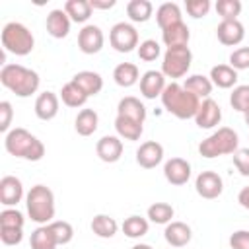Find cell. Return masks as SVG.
Masks as SVG:
<instances>
[{
  "mask_svg": "<svg viewBox=\"0 0 249 249\" xmlns=\"http://www.w3.org/2000/svg\"><path fill=\"white\" fill-rule=\"evenodd\" d=\"M0 82L18 97H29L39 89L41 78L35 70L21 64H4L0 70Z\"/></svg>",
  "mask_w": 249,
  "mask_h": 249,
  "instance_id": "2",
  "label": "cell"
},
{
  "mask_svg": "<svg viewBox=\"0 0 249 249\" xmlns=\"http://www.w3.org/2000/svg\"><path fill=\"white\" fill-rule=\"evenodd\" d=\"M136 51H138V56H140L142 60H146V62H152V60H156V58L161 54V47H160V43L154 41V39L142 41Z\"/></svg>",
  "mask_w": 249,
  "mask_h": 249,
  "instance_id": "40",
  "label": "cell"
},
{
  "mask_svg": "<svg viewBox=\"0 0 249 249\" xmlns=\"http://www.w3.org/2000/svg\"><path fill=\"white\" fill-rule=\"evenodd\" d=\"M161 103L165 107L167 113H171L173 117L185 121V119H195L198 107H200V99L187 91L181 84L171 82L165 86L163 93H161Z\"/></svg>",
  "mask_w": 249,
  "mask_h": 249,
  "instance_id": "1",
  "label": "cell"
},
{
  "mask_svg": "<svg viewBox=\"0 0 249 249\" xmlns=\"http://www.w3.org/2000/svg\"><path fill=\"white\" fill-rule=\"evenodd\" d=\"M97 124H99V117L93 109H82L74 121V128L80 136H91L97 130Z\"/></svg>",
  "mask_w": 249,
  "mask_h": 249,
  "instance_id": "29",
  "label": "cell"
},
{
  "mask_svg": "<svg viewBox=\"0 0 249 249\" xmlns=\"http://www.w3.org/2000/svg\"><path fill=\"white\" fill-rule=\"evenodd\" d=\"M233 165L237 167V171L243 177H249V148H239L237 152H233Z\"/></svg>",
  "mask_w": 249,
  "mask_h": 249,
  "instance_id": "45",
  "label": "cell"
},
{
  "mask_svg": "<svg viewBox=\"0 0 249 249\" xmlns=\"http://www.w3.org/2000/svg\"><path fill=\"white\" fill-rule=\"evenodd\" d=\"M195 189L202 198H218L224 191V181L216 171H200L195 181Z\"/></svg>",
  "mask_w": 249,
  "mask_h": 249,
  "instance_id": "10",
  "label": "cell"
},
{
  "mask_svg": "<svg viewBox=\"0 0 249 249\" xmlns=\"http://www.w3.org/2000/svg\"><path fill=\"white\" fill-rule=\"evenodd\" d=\"M163 237L171 247H185L191 241L193 231L185 222H169L163 230Z\"/></svg>",
  "mask_w": 249,
  "mask_h": 249,
  "instance_id": "20",
  "label": "cell"
},
{
  "mask_svg": "<svg viewBox=\"0 0 249 249\" xmlns=\"http://www.w3.org/2000/svg\"><path fill=\"white\" fill-rule=\"evenodd\" d=\"M163 175L171 185H185L191 179V163L183 158H171L163 165Z\"/></svg>",
  "mask_w": 249,
  "mask_h": 249,
  "instance_id": "17",
  "label": "cell"
},
{
  "mask_svg": "<svg viewBox=\"0 0 249 249\" xmlns=\"http://www.w3.org/2000/svg\"><path fill=\"white\" fill-rule=\"evenodd\" d=\"M2 49L6 53H12L16 56H25L33 51L35 47V39L33 33L19 21H8L2 27Z\"/></svg>",
  "mask_w": 249,
  "mask_h": 249,
  "instance_id": "6",
  "label": "cell"
},
{
  "mask_svg": "<svg viewBox=\"0 0 249 249\" xmlns=\"http://www.w3.org/2000/svg\"><path fill=\"white\" fill-rule=\"evenodd\" d=\"M193 62V53L189 49V45L185 47H169L163 53V60H161V72L165 78H183Z\"/></svg>",
  "mask_w": 249,
  "mask_h": 249,
  "instance_id": "7",
  "label": "cell"
},
{
  "mask_svg": "<svg viewBox=\"0 0 249 249\" xmlns=\"http://www.w3.org/2000/svg\"><path fill=\"white\" fill-rule=\"evenodd\" d=\"M210 82L222 89H230L237 82V70H233L230 64H216L210 70Z\"/></svg>",
  "mask_w": 249,
  "mask_h": 249,
  "instance_id": "24",
  "label": "cell"
},
{
  "mask_svg": "<svg viewBox=\"0 0 249 249\" xmlns=\"http://www.w3.org/2000/svg\"><path fill=\"white\" fill-rule=\"evenodd\" d=\"M23 198V185L14 175H4L0 179V202L6 208L16 206Z\"/></svg>",
  "mask_w": 249,
  "mask_h": 249,
  "instance_id": "15",
  "label": "cell"
},
{
  "mask_svg": "<svg viewBox=\"0 0 249 249\" xmlns=\"http://www.w3.org/2000/svg\"><path fill=\"white\" fill-rule=\"evenodd\" d=\"M4 148L10 156L29 160V161H39L45 156V144L21 126L12 128L4 136Z\"/></svg>",
  "mask_w": 249,
  "mask_h": 249,
  "instance_id": "3",
  "label": "cell"
},
{
  "mask_svg": "<svg viewBox=\"0 0 249 249\" xmlns=\"http://www.w3.org/2000/svg\"><path fill=\"white\" fill-rule=\"evenodd\" d=\"M161 39L167 49L169 47H185V45H189L191 31L185 21H179V23H173V25L161 29Z\"/></svg>",
  "mask_w": 249,
  "mask_h": 249,
  "instance_id": "21",
  "label": "cell"
},
{
  "mask_svg": "<svg viewBox=\"0 0 249 249\" xmlns=\"http://www.w3.org/2000/svg\"><path fill=\"white\" fill-rule=\"evenodd\" d=\"M231 249H249V230H237L230 235Z\"/></svg>",
  "mask_w": 249,
  "mask_h": 249,
  "instance_id": "47",
  "label": "cell"
},
{
  "mask_svg": "<svg viewBox=\"0 0 249 249\" xmlns=\"http://www.w3.org/2000/svg\"><path fill=\"white\" fill-rule=\"evenodd\" d=\"M12 119H14V109H12V103L10 101H0V130L2 132H10V124H12Z\"/></svg>",
  "mask_w": 249,
  "mask_h": 249,
  "instance_id": "46",
  "label": "cell"
},
{
  "mask_svg": "<svg viewBox=\"0 0 249 249\" xmlns=\"http://www.w3.org/2000/svg\"><path fill=\"white\" fill-rule=\"evenodd\" d=\"M25 208L31 222L39 226H47L54 218V195L45 185H33L25 195Z\"/></svg>",
  "mask_w": 249,
  "mask_h": 249,
  "instance_id": "4",
  "label": "cell"
},
{
  "mask_svg": "<svg viewBox=\"0 0 249 249\" xmlns=\"http://www.w3.org/2000/svg\"><path fill=\"white\" fill-rule=\"evenodd\" d=\"M60 99H62V103L66 105V107H82V105H86V101H88V95L84 93V89L78 86V84H74L72 80L68 82V84H64L62 86V89H60Z\"/></svg>",
  "mask_w": 249,
  "mask_h": 249,
  "instance_id": "32",
  "label": "cell"
},
{
  "mask_svg": "<svg viewBox=\"0 0 249 249\" xmlns=\"http://www.w3.org/2000/svg\"><path fill=\"white\" fill-rule=\"evenodd\" d=\"M220 121H222V109H220V105L212 97L202 99L200 101V107H198V111L195 115L196 126L198 128H214V126L220 124Z\"/></svg>",
  "mask_w": 249,
  "mask_h": 249,
  "instance_id": "11",
  "label": "cell"
},
{
  "mask_svg": "<svg viewBox=\"0 0 249 249\" xmlns=\"http://www.w3.org/2000/svg\"><path fill=\"white\" fill-rule=\"evenodd\" d=\"M185 10L195 19L204 18L210 12V0H187L185 2Z\"/></svg>",
  "mask_w": 249,
  "mask_h": 249,
  "instance_id": "42",
  "label": "cell"
},
{
  "mask_svg": "<svg viewBox=\"0 0 249 249\" xmlns=\"http://www.w3.org/2000/svg\"><path fill=\"white\" fill-rule=\"evenodd\" d=\"M49 228L53 230V233H54L58 245H66V243H70L72 237H74V228H72V224L66 222V220H53V222L49 224Z\"/></svg>",
  "mask_w": 249,
  "mask_h": 249,
  "instance_id": "37",
  "label": "cell"
},
{
  "mask_svg": "<svg viewBox=\"0 0 249 249\" xmlns=\"http://www.w3.org/2000/svg\"><path fill=\"white\" fill-rule=\"evenodd\" d=\"M230 105L239 113H247L249 111V84L233 88V91L230 95Z\"/></svg>",
  "mask_w": 249,
  "mask_h": 249,
  "instance_id": "38",
  "label": "cell"
},
{
  "mask_svg": "<svg viewBox=\"0 0 249 249\" xmlns=\"http://www.w3.org/2000/svg\"><path fill=\"white\" fill-rule=\"evenodd\" d=\"M89 4H91L93 10H109V8H113L117 2H115V0H89Z\"/></svg>",
  "mask_w": 249,
  "mask_h": 249,
  "instance_id": "48",
  "label": "cell"
},
{
  "mask_svg": "<svg viewBox=\"0 0 249 249\" xmlns=\"http://www.w3.org/2000/svg\"><path fill=\"white\" fill-rule=\"evenodd\" d=\"M95 152H97V156H99L101 161H105V163H115V161H119L121 156H123V140H121L119 136H113V134L103 136V138L97 140Z\"/></svg>",
  "mask_w": 249,
  "mask_h": 249,
  "instance_id": "16",
  "label": "cell"
},
{
  "mask_svg": "<svg viewBox=\"0 0 249 249\" xmlns=\"http://www.w3.org/2000/svg\"><path fill=\"white\" fill-rule=\"evenodd\" d=\"M72 82L78 84V86L84 89V93H86L88 97L97 95V93L103 89V78H101L97 72H93V70H82V72H78V74L72 78Z\"/></svg>",
  "mask_w": 249,
  "mask_h": 249,
  "instance_id": "23",
  "label": "cell"
},
{
  "mask_svg": "<svg viewBox=\"0 0 249 249\" xmlns=\"http://www.w3.org/2000/svg\"><path fill=\"white\" fill-rule=\"evenodd\" d=\"M243 119H245V124L249 126V111H247V113H243Z\"/></svg>",
  "mask_w": 249,
  "mask_h": 249,
  "instance_id": "51",
  "label": "cell"
},
{
  "mask_svg": "<svg viewBox=\"0 0 249 249\" xmlns=\"http://www.w3.org/2000/svg\"><path fill=\"white\" fill-rule=\"evenodd\" d=\"M152 12H154V6L150 0H130L126 4V14L130 21H136V23L148 21L152 18Z\"/></svg>",
  "mask_w": 249,
  "mask_h": 249,
  "instance_id": "34",
  "label": "cell"
},
{
  "mask_svg": "<svg viewBox=\"0 0 249 249\" xmlns=\"http://www.w3.org/2000/svg\"><path fill=\"white\" fill-rule=\"evenodd\" d=\"M31 249H56V237L53 233V230L47 226H39L35 231H31V239H29Z\"/></svg>",
  "mask_w": 249,
  "mask_h": 249,
  "instance_id": "33",
  "label": "cell"
},
{
  "mask_svg": "<svg viewBox=\"0 0 249 249\" xmlns=\"http://www.w3.org/2000/svg\"><path fill=\"white\" fill-rule=\"evenodd\" d=\"M113 80L121 88H130L140 80V70L132 62H121L113 70Z\"/></svg>",
  "mask_w": 249,
  "mask_h": 249,
  "instance_id": "25",
  "label": "cell"
},
{
  "mask_svg": "<svg viewBox=\"0 0 249 249\" xmlns=\"http://www.w3.org/2000/svg\"><path fill=\"white\" fill-rule=\"evenodd\" d=\"M183 88H185L187 91L195 93L198 99H208V97H210V93H212L214 84L210 82V78H208V76H202V74H193V76H189V78L185 80Z\"/></svg>",
  "mask_w": 249,
  "mask_h": 249,
  "instance_id": "28",
  "label": "cell"
},
{
  "mask_svg": "<svg viewBox=\"0 0 249 249\" xmlns=\"http://www.w3.org/2000/svg\"><path fill=\"white\" fill-rule=\"evenodd\" d=\"M216 37L222 45L226 47H235L243 41L245 37V27L239 19H231V21H220L216 27Z\"/></svg>",
  "mask_w": 249,
  "mask_h": 249,
  "instance_id": "13",
  "label": "cell"
},
{
  "mask_svg": "<svg viewBox=\"0 0 249 249\" xmlns=\"http://www.w3.org/2000/svg\"><path fill=\"white\" fill-rule=\"evenodd\" d=\"M58 95L54 91H43L35 99V115L41 121H51L58 113Z\"/></svg>",
  "mask_w": 249,
  "mask_h": 249,
  "instance_id": "19",
  "label": "cell"
},
{
  "mask_svg": "<svg viewBox=\"0 0 249 249\" xmlns=\"http://www.w3.org/2000/svg\"><path fill=\"white\" fill-rule=\"evenodd\" d=\"M0 239L4 245H18L23 239V228H2L0 226Z\"/></svg>",
  "mask_w": 249,
  "mask_h": 249,
  "instance_id": "44",
  "label": "cell"
},
{
  "mask_svg": "<svg viewBox=\"0 0 249 249\" xmlns=\"http://www.w3.org/2000/svg\"><path fill=\"white\" fill-rule=\"evenodd\" d=\"M173 214H175V210L167 202H154L152 206H148V220L154 224H165L167 226L171 222Z\"/></svg>",
  "mask_w": 249,
  "mask_h": 249,
  "instance_id": "36",
  "label": "cell"
},
{
  "mask_svg": "<svg viewBox=\"0 0 249 249\" xmlns=\"http://www.w3.org/2000/svg\"><path fill=\"white\" fill-rule=\"evenodd\" d=\"M163 161V146L156 140L142 142L136 150V163L144 169H152Z\"/></svg>",
  "mask_w": 249,
  "mask_h": 249,
  "instance_id": "12",
  "label": "cell"
},
{
  "mask_svg": "<svg viewBox=\"0 0 249 249\" xmlns=\"http://www.w3.org/2000/svg\"><path fill=\"white\" fill-rule=\"evenodd\" d=\"M117 115L121 117H126V119H132V121H138L144 124L146 121V107L144 103L138 99V97H132V95H126L119 101L117 105Z\"/></svg>",
  "mask_w": 249,
  "mask_h": 249,
  "instance_id": "22",
  "label": "cell"
},
{
  "mask_svg": "<svg viewBox=\"0 0 249 249\" xmlns=\"http://www.w3.org/2000/svg\"><path fill=\"white\" fill-rule=\"evenodd\" d=\"M89 228H91V231H93L97 237L109 239V237H113V235L117 233L119 224H117L115 218H111V216H107V214H97V216H93Z\"/></svg>",
  "mask_w": 249,
  "mask_h": 249,
  "instance_id": "30",
  "label": "cell"
},
{
  "mask_svg": "<svg viewBox=\"0 0 249 249\" xmlns=\"http://www.w3.org/2000/svg\"><path fill=\"white\" fill-rule=\"evenodd\" d=\"M230 66L233 70H247L249 68V47H239L230 54Z\"/></svg>",
  "mask_w": 249,
  "mask_h": 249,
  "instance_id": "43",
  "label": "cell"
},
{
  "mask_svg": "<svg viewBox=\"0 0 249 249\" xmlns=\"http://www.w3.org/2000/svg\"><path fill=\"white\" fill-rule=\"evenodd\" d=\"M239 150V136L233 128L230 126H220L218 130H214L208 138H204L198 144V154L202 158H218V156H228Z\"/></svg>",
  "mask_w": 249,
  "mask_h": 249,
  "instance_id": "5",
  "label": "cell"
},
{
  "mask_svg": "<svg viewBox=\"0 0 249 249\" xmlns=\"http://www.w3.org/2000/svg\"><path fill=\"white\" fill-rule=\"evenodd\" d=\"M165 76L161 70H148L142 74L140 78V93L146 99H156L161 97L163 89H165Z\"/></svg>",
  "mask_w": 249,
  "mask_h": 249,
  "instance_id": "14",
  "label": "cell"
},
{
  "mask_svg": "<svg viewBox=\"0 0 249 249\" xmlns=\"http://www.w3.org/2000/svg\"><path fill=\"white\" fill-rule=\"evenodd\" d=\"M70 23H72V19L68 18V14L64 10H51L47 16V21H45L49 35L54 39H64L70 33Z\"/></svg>",
  "mask_w": 249,
  "mask_h": 249,
  "instance_id": "18",
  "label": "cell"
},
{
  "mask_svg": "<svg viewBox=\"0 0 249 249\" xmlns=\"http://www.w3.org/2000/svg\"><path fill=\"white\" fill-rule=\"evenodd\" d=\"M148 228H150L148 220L142 218V216H136V214L134 216H128L123 222V233L126 237H130V239H138V237L146 235L148 233Z\"/></svg>",
  "mask_w": 249,
  "mask_h": 249,
  "instance_id": "35",
  "label": "cell"
},
{
  "mask_svg": "<svg viewBox=\"0 0 249 249\" xmlns=\"http://www.w3.org/2000/svg\"><path fill=\"white\" fill-rule=\"evenodd\" d=\"M237 202H239L245 210H249V185L243 187V189L239 191V195H237Z\"/></svg>",
  "mask_w": 249,
  "mask_h": 249,
  "instance_id": "49",
  "label": "cell"
},
{
  "mask_svg": "<svg viewBox=\"0 0 249 249\" xmlns=\"http://www.w3.org/2000/svg\"><path fill=\"white\" fill-rule=\"evenodd\" d=\"M216 12L222 18V21L237 19V16L241 14V2L239 0H218L216 2Z\"/></svg>",
  "mask_w": 249,
  "mask_h": 249,
  "instance_id": "39",
  "label": "cell"
},
{
  "mask_svg": "<svg viewBox=\"0 0 249 249\" xmlns=\"http://www.w3.org/2000/svg\"><path fill=\"white\" fill-rule=\"evenodd\" d=\"M109 43L117 53H130L138 49V31L132 23L119 21L109 31Z\"/></svg>",
  "mask_w": 249,
  "mask_h": 249,
  "instance_id": "8",
  "label": "cell"
},
{
  "mask_svg": "<svg viewBox=\"0 0 249 249\" xmlns=\"http://www.w3.org/2000/svg\"><path fill=\"white\" fill-rule=\"evenodd\" d=\"M23 214L18 208H4L0 212V226L2 228H23Z\"/></svg>",
  "mask_w": 249,
  "mask_h": 249,
  "instance_id": "41",
  "label": "cell"
},
{
  "mask_svg": "<svg viewBox=\"0 0 249 249\" xmlns=\"http://www.w3.org/2000/svg\"><path fill=\"white\" fill-rule=\"evenodd\" d=\"M64 12L68 14V18L76 23H86L89 18H91V4L89 0H68L64 4Z\"/></svg>",
  "mask_w": 249,
  "mask_h": 249,
  "instance_id": "31",
  "label": "cell"
},
{
  "mask_svg": "<svg viewBox=\"0 0 249 249\" xmlns=\"http://www.w3.org/2000/svg\"><path fill=\"white\" fill-rule=\"evenodd\" d=\"M115 130H117V136L119 138H124V140L134 142V140H140V136L144 132V126L138 121H132V119H126V117L117 115V119H115Z\"/></svg>",
  "mask_w": 249,
  "mask_h": 249,
  "instance_id": "26",
  "label": "cell"
},
{
  "mask_svg": "<svg viewBox=\"0 0 249 249\" xmlns=\"http://www.w3.org/2000/svg\"><path fill=\"white\" fill-rule=\"evenodd\" d=\"M156 21L161 29L173 25V23H179L183 21V16H181V8L179 4L175 2H163L158 10H156Z\"/></svg>",
  "mask_w": 249,
  "mask_h": 249,
  "instance_id": "27",
  "label": "cell"
},
{
  "mask_svg": "<svg viewBox=\"0 0 249 249\" xmlns=\"http://www.w3.org/2000/svg\"><path fill=\"white\" fill-rule=\"evenodd\" d=\"M103 43H105V37H103V31L99 25H84L78 33V49L84 53V54H95L103 49Z\"/></svg>",
  "mask_w": 249,
  "mask_h": 249,
  "instance_id": "9",
  "label": "cell"
},
{
  "mask_svg": "<svg viewBox=\"0 0 249 249\" xmlns=\"http://www.w3.org/2000/svg\"><path fill=\"white\" fill-rule=\"evenodd\" d=\"M130 249H152L148 243H136V245H132Z\"/></svg>",
  "mask_w": 249,
  "mask_h": 249,
  "instance_id": "50",
  "label": "cell"
}]
</instances>
